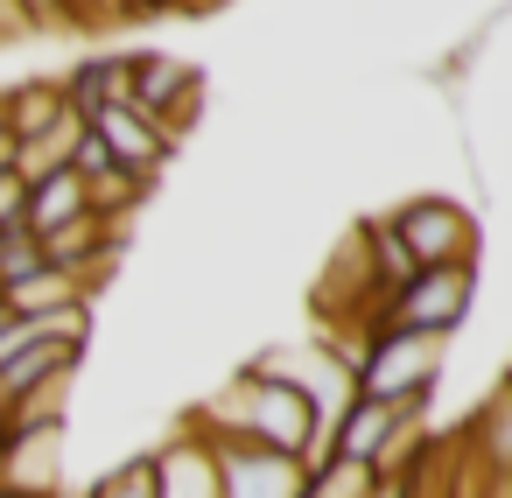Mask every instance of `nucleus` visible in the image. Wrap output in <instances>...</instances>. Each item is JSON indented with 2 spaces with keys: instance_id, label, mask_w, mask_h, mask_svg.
Here are the masks:
<instances>
[{
  "instance_id": "nucleus-1",
  "label": "nucleus",
  "mask_w": 512,
  "mask_h": 498,
  "mask_svg": "<svg viewBox=\"0 0 512 498\" xmlns=\"http://www.w3.org/2000/svg\"><path fill=\"white\" fill-rule=\"evenodd\" d=\"M204 435H225V442H253V449H274V456H295V463H316L330 456V428L316 414V400L274 372V365H246L225 393H211L197 414H190Z\"/></svg>"
},
{
  "instance_id": "nucleus-2",
  "label": "nucleus",
  "mask_w": 512,
  "mask_h": 498,
  "mask_svg": "<svg viewBox=\"0 0 512 498\" xmlns=\"http://www.w3.org/2000/svg\"><path fill=\"white\" fill-rule=\"evenodd\" d=\"M442 351H449V337H421V330L372 323L365 344L344 351V365H351V386L358 393H372L386 407H428V393L442 379Z\"/></svg>"
},
{
  "instance_id": "nucleus-3",
  "label": "nucleus",
  "mask_w": 512,
  "mask_h": 498,
  "mask_svg": "<svg viewBox=\"0 0 512 498\" xmlns=\"http://www.w3.org/2000/svg\"><path fill=\"white\" fill-rule=\"evenodd\" d=\"M470 302H477V260H456V267H414L400 288L379 295V323H386V330L449 337V330H463Z\"/></svg>"
},
{
  "instance_id": "nucleus-4",
  "label": "nucleus",
  "mask_w": 512,
  "mask_h": 498,
  "mask_svg": "<svg viewBox=\"0 0 512 498\" xmlns=\"http://www.w3.org/2000/svg\"><path fill=\"white\" fill-rule=\"evenodd\" d=\"M127 106L148 113L169 134V148H176L190 134L197 106H204V71L183 64V57H169V50H134L127 57Z\"/></svg>"
},
{
  "instance_id": "nucleus-5",
  "label": "nucleus",
  "mask_w": 512,
  "mask_h": 498,
  "mask_svg": "<svg viewBox=\"0 0 512 498\" xmlns=\"http://www.w3.org/2000/svg\"><path fill=\"white\" fill-rule=\"evenodd\" d=\"M386 232L400 239V253L414 267H456L477 260V211L449 204V197H407L386 211Z\"/></svg>"
},
{
  "instance_id": "nucleus-6",
  "label": "nucleus",
  "mask_w": 512,
  "mask_h": 498,
  "mask_svg": "<svg viewBox=\"0 0 512 498\" xmlns=\"http://www.w3.org/2000/svg\"><path fill=\"white\" fill-rule=\"evenodd\" d=\"M211 456H218V498H302L309 463H295V456L225 442V435H211Z\"/></svg>"
},
{
  "instance_id": "nucleus-7",
  "label": "nucleus",
  "mask_w": 512,
  "mask_h": 498,
  "mask_svg": "<svg viewBox=\"0 0 512 498\" xmlns=\"http://www.w3.org/2000/svg\"><path fill=\"white\" fill-rule=\"evenodd\" d=\"M85 127H92V141H99L127 176H141V183H155V176H162V162L176 155V148H169V134H162L148 113H134V106H92V113H85Z\"/></svg>"
},
{
  "instance_id": "nucleus-8",
  "label": "nucleus",
  "mask_w": 512,
  "mask_h": 498,
  "mask_svg": "<svg viewBox=\"0 0 512 498\" xmlns=\"http://www.w3.org/2000/svg\"><path fill=\"white\" fill-rule=\"evenodd\" d=\"M148 470H155V498H218V456L197 421H183L162 449H148Z\"/></svg>"
},
{
  "instance_id": "nucleus-9",
  "label": "nucleus",
  "mask_w": 512,
  "mask_h": 498,
  "mask_svg": "<svg viewBox=\"0 0 512 498\" xmlns=\"http://www.w3.org/2000/svg\"><path fill=\"white\" fill-rule=\"evenodd\" d=\"M414 414H428V407H386V400H372V393H351L344 407H337V421H330V456H344V463H379V449L400 435V421H414Z\"/></svg>"
},
{
  "instance_id": "nucleus-10",
  "label": "nucleus",
  "mask_w": 512,
  "mask_h": 498,
  "mask_svg": "<svg viewBox=\"0 0 512 498\" xmlns=\"http://www.w3.org/2000/svg\"><path fill=\"white\" fill-rule=\"evenodd\" d=\"M64 428H22L0 442V484H15L29 498H64Z\"/></svg>"
},
{
  "instance_id": "nucleus-11",
  "label": "nucleus",
  "mask_w": 512,
  "mask_h": 498,
  "mask_svg": "<svg viewBox=\"0 0 512 498\" xmlns=\"http://www.w3.org/2000/svg\"><path fill=\"white\" fill-rule=\"evenodd\" d=\"M78 218H92V204H85V183L71 176V169H50V176H36L29 183V204H22V232H57V225H78Z\"/></svg>"
},
{
  "instance_id": "nucleus-12",
  "label": "nucleus",
  "mask_w": 512,
  "mask_h": 498,
  "mask_svg": "<svg viewBox=\"0 0 512 498\" xmlns=\"http://www.w3.org/2000/svg\"><path fill=\"white\" fill-rule=\"evenodd\" d=\"M64 106H71L64 99V78H22V85L0 92V127H8L15 141H36Z\"/></svg>"
},
{
  "instance_id": "nucleus-13",
  "label": "nucleus",
  "mask_w": 512,
  "mask_h": 498,
  "mask_svg": "<svg viewBox=\"0 0 512 498\" xmlns=\"http://www.w3.org/2000/svg\"><path fill=\"white\" fill-rule=\"evenodd\" d=\"M71 302H92V295H85V281L64 274V267H36L29 281L0 288V309H8V316H50V309H71Z\"/></svg>"
},
{
  "instance_id": "nucleus-14",
  "label": "nucleus",
  "mask_w": 512,
  "mask_h": 498,
  "mask_svg": "<svg viewBox=\"0 0 512 498\" xmlns=\"http://www.w3.org/2000/svg\"><path fill=\"white\" fill-rule=\"evenodd\" d=\"M78 358L85 351H64V344H29L15 358H0V400H22V393H36V386H50L64 372H78Z\"/></svg>"
},
{
  "instance_id": "nucleus-15",
  "label": "nucleus",
  "mask_w": 512,
  "mask_h": 498,
  "mask_svg": "<svg viewBox=\"0 0 512 498\" xmlns=\"http://www.w3.org/2000/svg\"><path fill=\"white\" fill-rule=\"evenodd\" d=\"M365 491H372V470L344 463V456H316L302 477V498H365Z\"/></svg>"
},
{
  "instance_id": "nucleus-16",
  "label": "nucleus",
  "mask_w": 512,
  "mask_h": 498,
  "mask_svg": "<svg viewBox=\"0 0 512 498\" xmlns=\"http://www.w3.org/2000/svg\"><path fill=\"white\" fill-rule=\"evenodd\" d=\"M36 267H50L43 260V246H36V232H0V288H15V281H29Z\"/></svg>"
},
{
  "instance_id": "nucleus-17",
  "label": "nucleus",
  "mask_w": 512,
  "mask_h": 498,
  "mask_svg": "<svg viewBox=\"0 0 512 498\" xmlns=\"http://www.w3.org/2000/svg\"><path fill=\"white\" fill-rule=\"evenodd\" d=\"M85 498H155V470H148V456H127V463L106 470Z\"/></svg>"
},
{
  "instance_id": "nucleus-18",
  "label": "nucleus",
  "mask_w": 512,
  "mask_h": 498,
  "mask_svg": "<svg viewBox=\"0 0 512 498\" xmlns=\"http://www.w3.org/2000/svg\"><path fill=\"white\" fill-rule=\"evenodd\" d=\"M22 204H29V183H22L15 169H0V232L22 225Z\"/></svg>"
},
{
  "instance_id": "nucleus-19",
  "label": "nucleus",
  "mask_w": 512,
  "mask_h": 498,
  "mask_svg": "<svg viewBox=\"0 0 512 498\" xmlns=\"http://www.w3.org/2000/svg\"><path fill=\"white\" fill-rule=\"evenodd\" d=\"M36 22H29V8H22V0H0V43H22Z\"/></svg>"
},
{
  "instance_id": "nucleus-20",
  "label": "nucleus",
  "mask_w": 512,
  "mask_h": 498,
  "mask_svg": "<svg viewBox=\"0 0 512 498\" xmlns=\"http://www.w3.org/2000/svg\"><path fill=\"white\" fill-rule=\"evenodd\" d=\"M0 442H8V400H0Z\"/></svg>"
},
{
  "instance_id": "nucleus-21",
  "label": "nucleus",
  "mask_w": 512,
  "mask_h": 498,
  "mask_svg": "<svg viewBox=\"0 0 512 498\" xmlns=\"http://www.w3.org/2000/svg\"><path fill=\"white\" fill-rule=\"evenodd\" d=\"M0 498H29V491H15V484H0Z\"/></svg>"
}]
</instances>
